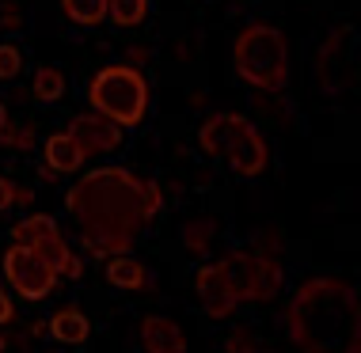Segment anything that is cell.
I'll use <instances>...</instances> for the list:
<instances>
[{
    "label": "cell",
    "mask_w": 361,
    "mask_h": 353,
    "mask_svg": "<svg viewBox=\"0 0 361 353\" xmlns=\"http://www.w3.org/2000/svg\"><path fill=\"white\" fill-rule=\"evenodd\" d=\"M0 141H4V144H12V149H31L35 133H31V130H19V133H8V130H0Z\"/></svg>",
    "instance_id": "22"
},
{
    "label": "cell",
    "mask_w": 361,
    "mask_h": 353,
    "mask_svg": "<svg viewBox=\"0 0 361 353\" xmlns=\"http://www.w3.org/2000/svg\"><path fill=\"white\" fill-rule=\"evenodd\" d=\"M87 160L84 149L73 141L69 133H54V137H46V168H54L57 175H73V171H80V163Z\"/></svg>",
    "instance_id": "15"
},
{
    "label": "cell",
    "mask_w": 361,
    "mask_h": 353,
    "mask_svg": "<svg viewBox=\"0 0 361 353\" xmlns=\"http://www.w3.org/2000/svg\"><path fill=\"white\" fill-rule=\"evenodd\" d=\"M12 243H23V247L38 251L54 270H61L65 254L73 251L69 240H65V232L57 228V221L50 217V213H31L27 221H19L12 228Z\"/></svg>",
    "instance_id": "7"
},
{
    "label": "cell",
    "mask_w": 361,
    "mask_h": 353,
    "mask_svg": "<svg viewBox=\"0 0 361 353\" xmlns=\"http://www.w3.org/2000/svg\"><path fill=\"white\" fill-rule=\"evenodd\" d=\"M80 273H84V259L76 251L65 254V262H61V270H57V278L61 281H80Z\"/></svg>",
    "instance_id": "21"
},
{
    "label": "cell",
    "mask_w": 361,
    "mask_h": 353,
    "mask_svg": "<svg viewBox=\"0 0 361 353\" xmlns=\"http://www.w3.org/2000/svg\"><path fill=\"white\" fill-rule=\"evenodd\" d=\"M164 190L152 179H137L126 168H95L73 190H65V209L80 228V247L92 259H111L133 247V240L160 213Z\"/></svg>",
    "instance_id": "1"
},
{
    "label": "cell",
    "mask_w": 361,
    "mask_h": 353,
    "mask_svg": "<svg viewBox=\"0 0 361 353\" xmlns=\"http://www.w3.org/2000/svg\"><path fill=\"white\" fill-rule=\"evenodd\" d=\"M61 8L76 27H95L106 19V0H61Z\"/></svg>",
    "instance_id": "17"
},
{
    "label": "cell",
    "mask_w": 361,
    "mask_h": 353,
    "mask_svg": "<svg viewBox=\"0 0 361 353\" xmlns=\"http://www.w3.org/2000/svg\"><path fill=\"white\" fill-rule=\"evenodd\" d=\"M106 16L118 27H137L149 16V0H106Z\"/></svg>",
    "instance_id": "18"
},
{
    "label": "cell",
    "mask_w": 361,
    "mask_h": 353,
    "mask_svg": "<svg viewBox=\"0 0 361 353\" xmlns=\"http://www.w3.org/2000/svg\"><path fill=\"white\" fill-rule=\"evenodd\" d=\"M240 118H243V114H213L209 122L198 130L202 152H206V156H217V160H224V152H228V141H232V133H236Z\"/></svg>",
    "instance_id": "13"
},
{
    "label": "cell",
    "mask_w": 361,
    "mask_h": 353,
    "mask_svg": "<svg viewBox=\"0 0 361 353\" xmlns=\"http://www.w3.org/2000/svg\"><path fill=\"white\" fill-rule=\"evenodd\" d=\"M23 73V54L12 42H0V80H16Z\"/></svg>",
    "instance_id": "20"
},
{
    "label": "cell",
    "mask_w": 361,
    "mask_h": 353,
    "mask_svg": "<svg viewBox=\"0 0 361 353\" xmlns=\"http://www.w3.org/2000/svg\"><path fill=\"white\" fill-rule=\"evenodd\" d=\"M106 281H111L114 289H137V292L152 289L149 266L137 262V259H130L126 251L122 254H111V262H106Z\"/></svg>",
    "instance_id": "12"
},
{
    "label": "cell",
    "mask_w": 361,
    "mask_h": 353,
    "mask_svg": "<svg viewBox=\"0 0 361 353\" xmlns=\"http://www.w3.org/2000/svg\"><path fill=\"white\" fill-rule=\"evenodd\" d=\"M12 202L31 205V202H35V190H27V186H16V190H12Z\"/></svg>",
    "instance_id": "25"
},
{
    "label": "cell",
    "mask_w": 361,
    "mask_h": 353,
    "mask_svg": "<svg viewBox=\"0 0 361 353\" xmlns=\"http://www.w3.org/2000/svg\"><path fill=\"white\" fill-rule=\"evenodd\" d=\"M0 130H8V111H4V103H0Z\"/></svg>",
    "instance_id": "26"
},
{
    "label": "cell",
    "mask_w": 361,
    "mask_h": 353,
    "mask_svg": "<svg viewBox=\"0 0 361 353\" xmlns=\"http://www.w3.org/2000/svg\"><path fill=\"white\" fill-rule=\"evenodd\" d=\"M12 316H16V308H12V300H8V292L0 289V323H8Z\"/></svg>",
    "instance_id": "24"
},
{
    "label": "cell",
    "mask_w": 361,
    "mask_h": 353,
    "mask_svg": "<svg viewBox=\"0 0 361 353\" xmlns=\"http://www.w3.org/2000/svg\"><path fill=\"white\" fill-rule=\"evenodd\" d=\"M194 289H198V300H202V308H206L209 319H228L232 311H236V297L228 292V281H224V273L217 270V262L198 270Z\"/></svg>",
    "instance_id": "10"
},
{
    "label": "cell",
    "mask_w": 361,
    "mask_h": 353,
    "mask_svg": "<svg viewBox=\"0 0 361 353\" xmlns=\"http://www.w3.org/2000/svg\"><path fill=\"white\" fill-rule=\"evenodd\" d=\"M232 65L240 80H247L259 92H281L289 84V42L278 27L247 23L232 42Z\"/></svg>",
    "instance_id": "3"
},
{
    "label": "cell",
    "mask_w": 361,
    "mask_h": 353,
    "mask_svg": "<svg viewBox=\"0 0 361 353\" xmlns=\"http://www.w3.org/2000/svg\"><path fill=\"white\" fill-rule=\"evenodd\" d=\"M141 346L145 353H187V335L168 316H149L141 323Z\"/></svg>",
    "instance_id": "11"
},
{
    "label": "cell",
    "mask_w": 361,
    "mask_h": 353,
    "mask_svg": "<svg viewBox=\"0 0 361 353\" xmlns=\"http://www.w3.org/2000/svg\"><path fill=\"white\" fill-rule=\"evenodd\" d=\"M87 99H92V111L106 114L122 130H137L149 114V80L133 65H106L103 73H95Z\"/></svg>",
    "instance_id": "4"
},
{
    "label": "cell",
    "mask_w": 361,
    "mask_h": 353,
    "mask_svg": "<svg viewBox=\"0 0 361 353\" xmlns=\"http://www.w3.org/2000/svg\"><path fill=\"white\" fill-rule=\"evenodd\" d=\"M50 335L61 342V346H80V342H87V335H92V323H87V316L76 304H65L61 311H54Z\"/></svg>",
    "instance_id": "14"
},
{
    "label": "cell",
    "mask_w": 361,
    "mask_h": 353,
    "mask_svg": "<svg viewBox=\"0 0 361 353\" xmlns=\"http://www.w3.org/2000/svg\"><path fill=\"white\" fill-rule=\"evenodd\" d=\"M12 190H16V182L12 179H4V175H0V213H4V209H12Z\"/></svg>",
    "instance_id": "23"
},
{
    "label": "cell",
    "mask_w": 361,
    "mask_h": 353,
    "mask_svg": "<svg viewBox=\"0 0 361 353\" xmlns=\"http://www.w3.org/2000/svg\"><path fill=\"white\" fill-rule=\"evenodd\" d=\"M69 137L84 149V156H103V152H118L122 149V125L111 122L106 114H76L69 122Z\"/></svg>",
    "instance_id": "9"
},
{
    "label": "cell",
    "mask_w": 361,
    "mask_h": 353,
    "mask_svg": "<svg viewBox=\"0 0 361 353\" xmlns=\"http://www.w3.org/2000/svg\"><path fill=\"white\" fill-rule=\"evenodd\" d=\"M0 353H4V335H0Z\"/></svg>",
    "instance_id": "27"
},
{
    "label": "cell",
    "mask_w": 361,
    "mask_h": 353,
    "mask_svg": "<svg viewBox=\"0 0 361 353\" xmlns=\"http://www.w3.org/2000/svg\"><path fill=\"white\" fill-rule=\"evenodd\" d=\"M31 95L38 103H57L65 95V76H61V68H54V65H46V68H38L35 73V84H31Z\"/></svg>",
    "instance_id": "16"
},
{
    "label": "cell",
    "mask_w": 361,
    "mask_h": 353,
    "mask_svg": "<svg viewBox=\"0 0 361 353\" xmlns=\"http://www.w3.org/2000/svg\"><path fill=\"white\" fill-rule=\"evenodd\" d=\"M0 266H4V281L27 300H46L57 289V281H61L50 262L38 251L23 247V243H12V247L4 251V262H0Z\"/></svg>",
    "instance_id": "6"
},
{
    "label": "cell",
    "mask_w": 361,
    "mask_h": 353,
    "mask_svg": "<svg viewBox=\"0 0 361 353\" xmlns=\"http://www.w3.org/2000/svg\"><path fill=\"white\" fill-rule=\"evenodd\" d=\"M286 327L300 353H361L357 289L343 278H308L293 292Z\"/></svg>",
    "instance_id": "2"
},
{
    "label": "cell",
    "mask_w": 361,
    "mask_h": 353,
    "mask_svg": "<svg viewBox=\"0 0 361 353\" xmlns=\"http://www.w3.org/2000/svg\"><path fill=\"white\" fill-rule=\"evenodd\" d=\"M217 270L228 281V292L236 297V304L251 300H274L281 292V266L270 254H251V251H232L217 262Z\"/></svg>",
    "instance_id": "5"
},
{
    "label": "cell",
    "mask_w": 361,
    "mask_h": 353,
    "mask_svg": "<svg viewBox=\"0 0 361 353\" xmlns=\"http://www.w3.org/2000/svg\"><path fill=\"white\" fill-rule=\"evenodd\" d=\"M209 240H213V221H190L187 228H183V243H187V251H194V254H206Z\"/></svg>",
    "instance_id": "19"
},
{
    "label": "cell",
    "mask_w": 361,
    "mask_h": 353,
    "mask_svg": "<svg viewBox=\"0 0 361 353\" xmlns=\"http://www.w3.org/2000/svg\"><path fill=\"white\" fill-rule=\"evenodd\" d=\"M224 160H228V168L236 171L240 179H259V175L267 171L270 149H267V141H262V133L255 130V122L240 118V125H236V133H232V141H228Z\"/></svg>",
    "instance_id": "8"
}]
</instances>
